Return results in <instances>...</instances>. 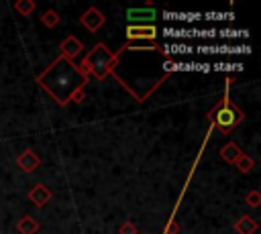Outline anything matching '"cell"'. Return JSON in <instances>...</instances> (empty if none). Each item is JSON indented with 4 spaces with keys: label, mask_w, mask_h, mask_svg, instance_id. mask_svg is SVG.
<instances>
[{
    "label": "cell",
    "mask_w": 261,
    "mask_h": 234,
    "mask_svg": "<svg viewBox=\"0 0 261 234\" xmlns=\"http://www.w3.org/2000/svg\"><path fill=\"white\" fill-rule=\"evenodd\" d=\"M41 85L45 90H49L55 100L59 104H65L69 100V96L82 85L86 83V75L75 67L71 65V61H67L65 57H59L41 77H39Z\"/></svg>",
    "instance_id": "cell-1"
},
{
    "label": "cell",
    "mask_w": 261,
    "mask_h": 234,
    "mask_svg": "<svg viewBox=\"0 0 261 234\" xmlns=\"http://www.w3.org/2000/svg\"><path fill=\"white\" fill-rule=\"evenodd\" d=\"M234 155H237L234 149H224V151H222V157H224V159H230V157H234Z\"/></svg>",
    "instance_id": "cell-11"
},
{
    "label": "cell",
    "mask_w": 261,
    "mask_h": 234,
    "mask_svg": "<svg viewBox=\"0 0 261 234\" xmlns=\"http://www.w3.org/2000/svg\"><path fill=\"white\" fill-rule=\"evenodd\" d=\"M45 22H47V24H55V22H57V16H55L53 12H47V14H45Z\"/></svg>",
    "instance_id": "cell-10"
},
{
    "label": "cell",
    "mask_w": 261,
    "mask_h": 234,
    "mask_svg": "<svg viewBox=\"0 0 261 234\" xmlns=\"http://www.w3.org/2000/svg\"><path fill=\"white\" fill-rule=\"evenodd\" d=\"M128 37L130 39H153L155 37V28L153 26H130L128 28Z\"/></svg>",
    "instance_id": "cell-5"
},
{
    "label": "cell",
    "mask_w": 261,
    "mask_h": 234,
    "mask_svg": "<svg viewBox=\"0 0 261 234\" xmlns=\"http://www.w3.org/2000/svg\"><path fill=\"white\" fill-rule=\"evenodd\" d=\"M63 51H65L69 57H73V55L80 51V43H77L75 39H69V41H65V43H63Z\"/></svg>",
    "instance_id": "cell-7"
},
{
    "label": "cell",
    "mask_w": 261,
    "mask_h": 234,
    "mask_svg": "<svg viewBox=\"0 0 261 234\" xmlns=\"http://www.w3.org/2000/svg\"><path fill=\"white\" fill-rule=\"evenodd\" d=\"M110 63H112V55L106 51L104 45H98V47L90 53V57H88V67H90L98 77L106 75V71L110 69Z\"/></svg>",
    "instance_id": "cell-2"
},
{
    "label": "cell",
    "mask_w": 261,
    "mask_h": 234,
    "mask_svg": "<svg viewBox=\"0 0 261 234\" xmlns=\"http://www.w3.org/2000/svg\"><path fill=\"white\" fill-rule=\"evenodd\" d=\"M31 197H33V199H37L39 203H43V201L49 197V193H47L43 187H37V189H33V191H31Z\"/></svg>",
    "instance_id": "cell-8"
},
{
    "label": "cell",
    "mask_w": 261,
    "mask_h": 234,
    "mask_svg": "<svg viewBox=\"0 0 261 234\" xmlns=\"http://www.w3.org/2000/svg\"><path fill=\"white\" fill-rule=\"evenodd\" d=\"M216 120H218V124H220L222 128H228V126H232V124L239 120V112H237L234 108H228V106H224V108L218 112Z\"/></svg>",
    "instance_id": "cell-3"
},
{
    "label": "cell",
    "mask_w": 261,
    "mask_h": 234,
    "mask_svg": "<svg viewBox=\"0 0 261 234\" xmlns=\"http://www.w3.org/2000/svg\"><path fill=\"white\" fill-rule=\"evenodd\" d=\"M239 230H241V234H251V232H253V222L245 218V220L239 224Z\"/></svg>",
    "instance_id": "cell-9"
},
{
    "label": "cell",
    "mask_w": 261,
    "mask_h": 234,
    "mask_svg": "<svg viewBox=\"0 0 261 234\" xmlns=\"http://www.w3.org/2000/svg\"><path fill=\"white\" fill-rule=\"evenodd\" d=\"M130 20H141V22H153L155 20V12L151 8H143V10H128L126 12Z\"/></svg>",
    "instance_id": "cell-4"
},
{
    "label": "cell",
    "mask_w": 261,
    "mask_h": 234,
    "mask_svg": "<svg viewBox=\"0 0 261 234\" xmlns=\"http://www.w3.org/2000/svg\"><path fill=\"white\" fill-rule=\"evenodd\" d=\"M82 22H86V24L90 26V31H96V26L104 22V16H102V14H98L96 10H90V12L82 18Z\"/></svg>",
    "instance_id": "cell-6"
}]
</instances>
